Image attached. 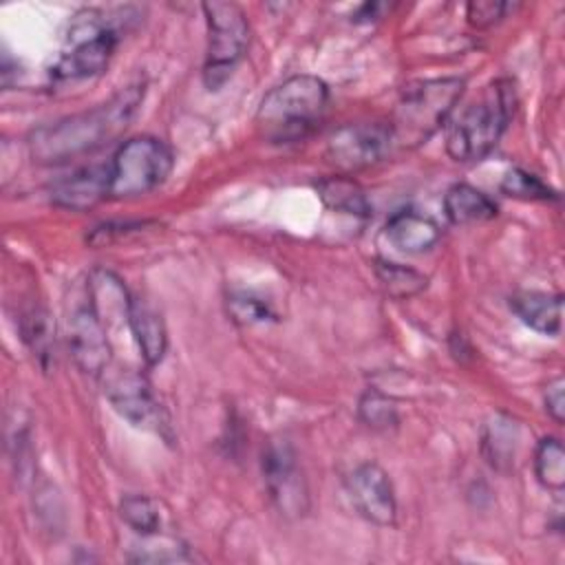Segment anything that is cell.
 I'll return each mask as SVG.
<instances>
[{"label":"cell","mask_w":565,"mask_h":565,"mask_svg":"<svg viewBox=\"0 0 565 565\" xmlns=\"http://www.w3.org/2000/svg\"><path fill=\"white\" fill-rule=\"evenodd\" d=\"M141 102L143 84H130L90 110L40 126L29 137L31 157L40 163H62L86 154L117 139L132 121Z\"/></svg>","instance_id":"obj_1"},{"label":"cell","mask_w":565,"mask_h":565,"mask_svg":"<svg viewBox=\"0 0 565 565\" xmlns=\"http://www.w3.org/2000/svg\"><path fill=\"white\" fill-rule=\"evenodd\" d=\"M516 110V88L508 77L490 82L481 95L455 119L446 150L455 161L470 163L488 157L505 132Z\"/></svg>","instance_id":"obj_2"},{"label":"cell","mask_w":565,"mask_h":565,"mask_svg":"<svg viewBox=\"0 0 565 565\" xmlns=\"http://www.w3.org/2000/svg\"><path fill=\"white\" fill-rule=\"evenodd\" d=\"M329 86L316 75H294L274 86L256 110V126L271 143L305 139L322 117Z\"/></svg>","instance_id":"obj_3"},{"label":"cell","mask_w":565,"mask_h":565,"mask_svg":"<svg viewBox=\"0 0 565 565\" xmlns=\"http://www.w3.org/2000/svg\"><path fill=\"white\" fill-rule=\"evenodd\" d=\"M466 82L461 77H435L408 84L388 121L393 146L417 148L428 141L444 126Z\"/></svg>","instance_id":"obj_4"},{"label":"cell","mask_w":565,"mask_h":565,"mask_svg":"<svg viewBox=\"0 0 565 565\" xmlns=\"http://www.w3.org/2000/svg\"><path fill=\"white\" fill-rule=\"evenodd\" d=\"M174 157L166 141L141 135L124 141L108 163V196L130 199L161 185L172 172Z\"/></svg>","instance_id":"obj_5"},{"label":"cell","mask_w":565,"mask_h":565,"mask_svg":"<svg viewBox=\"0 0 565 565\" xmlns=\"http://www.w3.org/2000/svg\"><path fill=\"white\" fill-rule=\"evenodd\" d=\"M207 22V49L203 62V82L210 90H218L249 44V24L243 9L234 2H203Z\"/></svg>","instance_id":"obj_6"},{"label":"cell","mask_w":565,"mask_h":565,"mask_svg":"<svg viewBox=\"0 0 565 565\" xmlns=\"http://www.w3.org/2000/svg\"><path fill=\"white\" fill-rule=\"evenodd\" d=\"M75 18L68 46L53 66L55 79H84L102 73L117 46V31L99 18V11L88 9Z\"/></svg>","instance_id":"obj_7"},{"label":"cell","mask_w":565,"mask_h":565,"mask_svg":"<svg viewBox=\"0 0 565 565\" xmlns=\"http://www.w3.org/2000/svg\"><path fill=\"white\" fill-rule=\"evenodd\" d=\"M99 377L110 406L126 422H130L137 428L152 430L157 435L168 437L166 413L157 402V397L152 395L148 380L139 371L110 362Z\"/></svg>","instance_id":"obj_8"},{"label":"cell","mask_w":565,"mask_h":565,"mask_svg":"<svg viewBox=\"0 0 565 565\" xmlns=\"http://www.w3.org/2000/svg\"><path fill=\"white\" fill-rule=\"evenodd\" d=\"M391 148L388 124L362 121L338 128L327 141L324 157L335 170L349 174L377 163Z\"/></svg>","instance_id":"obj_9"},{"label":"cell","mask_w":565,"mask_h":565,"mask_svg":"<svg viewBox=\"0 0 565 565\" xmlns=\"http://www.w3.org/2000/svg\"><path fill=\"white\" fill-rule=\"evenodd\" d=\"M263 479L280 514L302 516L309 510V492L289 441H269L263 450Z\"/></svg>","instance_id":"obj_10"},{"label":"cell","mask_w":565,"mask_h":565,"mask_svg":"<svg viewBox=\"0 0 565 565\" xmlns=\"http://www.w3.org/2000/svg\"><path fill=\"white\" fill-rule=\"evenodd\" d=\"M106 324L95 313L90 302L77 305L66 318V344L68 353L79 366V371L99 377L110 364V342Z\"/></svg>","instance_id":"obj_11"},{"label":"cell","mask_w":565,"mask_h":565,"mask_svg":"<svg viewBox=\"0 0 565 565\" xmlns=\"http://www.w3.org/2000/svg\"><path fill=\"white\" fill-rule=\"evenodd\" d=\"M347 494L353 508L371 523L388 527L395 525L397 503L388 475L373 461L360 463L344 479Z\"/></svg>","instance_id":"obj_12"},{"label":"cell","mask_w":565,"mask_h":565,"mask_svg":"<svg viewBox=\"0 0 565 565\" xmlns=\"http://www.w3.org/2000/svg\"><path fill=\"white\" fill-rule=\"evenodd\" d=\"M108 196V166L82 168L51 185V201L66 210H88Z\"/></svg>","instance_id":"obj_13"},{"label":"cell","mask_w":565,"mask_h":565,"mask_svg":"<svg viewBox=\"0 0 565 565\" xmlns=\"http://www.w3.org/2000/svg\"><path fill=\"white\" fill-rule=\"evenodd\" d=\"M128 329L139 347L146 366H157L168 349V331L163 318L146 300L132 296L128 307Z\"/></svg>","instance_id":"obj_14"},{"label":"cell","mask_w":565,"mask_h":565,"mask_svg":"<svg viewBox=\"0 0 565 565\" xmlns=\"http://www.w3.org/2000/svg\"><path fill=\"white\" fill-rule=\"evenodd\" d=\"M386 238L404 254H422L439 241V227L422 212L399 210L386 223Z\"/></svg>","instance_id":"obj_15"},{"label":"cell","mask_w":565,"mask_h":565,"mask_svg":"<svg viewBox=\"0 0 565 565\" xmlns=\"http://www.w3.org/2000/svg\"><path fill=\"white\" fill-rule=\"evenodd\" d=\"M510 309L523 324L543 333L558 335L563 318V296L545 291H516L510 296Z\"/></svg>","instance_id":"obj_16"},{"label":"cell","mask_w":565,"mask_h":565,"mask_svg":"<svg viewBox=\"0 0 565 565\" xmlns=\"http://www.w3.org/2000/svg\"><path fill=\"white\" fill-rule=\"evenodd\" d=\"M88 302L102 322L108 327L113 320H121L128 324V307L132 296L126 291L124 282L108 269H95L88 276L86 285Z\"/></svg>","instance_id":"obj_17"},{"label":"cell","mask_w":565,"mask_h":565,"mask_svg":"<svg viewBox=\"0 0 565 565\" xmlns=\"http://www.w3.org/2000/svg\"><path fill=\"white\" fill-rule=\"evenodd\" d=\"M444 212L455 225L483 223L497 216V203L481 190L468 183H455L446 190Z\"/></svg>","instance_id":"obj_18"},{"label":"cell","mask_w":565,"mask_h":565,"mask_svg":"<svg viewBox=\"0 0 565 565\" xmlns=\"http://www.w3.org/2000/svg\"><path fill=\"white\" fill-rule=\"evenodd\" d=\"M316 190H318V196L322 199V203L335 212H344L351 216H369L371 214V203H369L364 190L347 174L327 177L316 183Z\"/></svg>","instance_id":"obj_19"},{"label":"cell","mask_w":565,"mask_h":565,"mask_svg":"<svg viewBox=\"0 0 565 565\" xmlns=\"http://www.w3.org/2000/svg\"><path fill=\"white\" fill-rule=\"evenodd\" d=\"M534 472L543 488L561 492L565 488V450L561 439L543 437L534 450Z\"/></svg>","instance_id":"obj_20"},{"label":"cell","mask_w":565,"mask_h":565,"mask_svg":"<svg viewBox=\"0 0 565 565\" xmlns=\"http://www.w3.org/2000/svg\"><path fill=\"white\" fill-rule=\"evenodd\" d=\"M375 274L380 285L384 287V291L395 298V300H404L411 298L419 291L426 289L428 278L424 274H419L413 267L399 265V263H388V260H377L375 265Z\"/></svg>","instance_id":"obj_21"},{"label":"cell","mask_w":565,"mask_h":565,"mask_svg":"<svg viewBox=\"0 0 565 565\" xmlns=\"http://www.w3.org/2000/svg\"><path fill=\"white\" fill-rule=\"evenodd\" d=\"M20 333L33 355H38V360L46 366V362L53 358V329L49 313L42 307H29L22 311Z\"/></svg>","instance_id":"obj_22"},{"label":"cell","mask_w":565,"mask_h":565,"mask_svg":"<svg viewBox=\"0 0 565 565\" xmlns=\"http://www.w3.org/2000/svg\"><path fill=\"white\" fill-rule=\"evenodd\" d=\"M119 516L141 536H154L161 527V512L157 501L143 494H126L119 501Z\"/></svg>","instance_id":"obj_23"},{"label":"cell","mask_w":565,"mask_h":565,"mask_svg":"<svg viewBox=\"0 0 565 565\" xmlns=\"http://www.w3.org/2000/svg\"><path fill=\"white\" fill-rule=\"evenodd\" d=\"M514 446H516V426L510 417H497L483 437V448L488 452V461L497 468L503 463H512L514 457Z\"/></svg>","instance_id":"obj_24"},{"label":"cell","mask_w":565,"mask_h":565,"mask_svg":"<svg viewBox=\"0 0 565 565\" xmlns=\"http://www.w3.org/2000/svg\"><path fill=\"white\" fill-rule=\"evenodd\" d=\"M358 415L373 430H388L397 426L395 402L375 388H369L366 393H362L358 402Z\"/></svg>","instance_id":"obj_25"},{"label":"cell","mask_w":565,"mask_h":565,"mask_svg":"<svg viewBox=\"0 0 565 565\" xmlns=\"http://www.w3.org/2000/svg\"><path fill=\"white\" fill-rule=\"evenodd\" d=\"M501 192L523 201H556L558 194L547 183H543L536 174L525 172L521 168L510 170L501 181Z\"/></svg>","instance_id":"obj_26"},{"label":"cell","mask_w":565,"mask_h":565,"mask_svg":"<svg viewBox=\"0 0 565 565\" xmlns=\"http://www.w3.org/2000/svg\"><path fill=\"white\" fill-rule=\"evenodd\" d=\"M227 307H230V313L234 316V320L245 322V324L267 322V320L276 318L271 307L265 300L254 298L249 294H232L227 298Z\"/></svg>","instance_id":"obj_27"},{"label":"cell","mask_w":565,"mask_h":565,"mask_svg":"<svg viewBox=\"0 0 565 565\" xmlns=\"http://www.w3.org/2000/svg\"><path fill=\"white\" fill-rule=\"evenodd\" d=\"M512 9V4L501 0H472L466 4V18L477 29H488L503 20V15Z\"/></svg>","instance_id":"obj_28"},{"label":"cell","mask_w":565,"mask_h":565,"mask_svg":"<svg viewBox=\"0 0 565 565\" xmlns=\"http://www.w3.org/2000/svg\"><path fill=\"white\" fill-rule=\"evenodd\" d=\"M543 402H545L547 415H550L556 424H563V419H565V380H563V377H554V380L545 386Z\"/></svg>","instance_id":"obj_29"},{"label":"cell","mask_w":565,"mask_h":565,"mask_svg":"<svg viewBox=\"0 0 565 565\" xmlns=\"http://www.w3.org/2000/svg\"><path fill=\"white\" fill-rule=\"evenodd\" d=\"M382 9H386V4H382V2H366V4H362V7L355 11L353 20H355V22H371V20H377Z\"/></svg>","instance_id":"obj_30"}]
</instances>
